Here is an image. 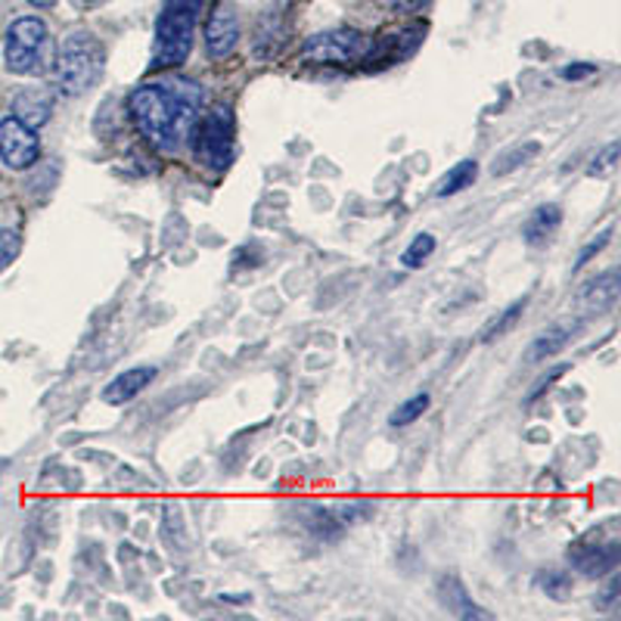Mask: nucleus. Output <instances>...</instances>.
I'll use <instances>...</instances> for the list:
<instances>
[{"label": "nucleus", "instance_id": "15", "mask_svg": "<svg viewBox=\"0 0 621 621\" xmlns=\"http://www.w3.org/2000/svg\"><path fill=\"white\" fill-rule=\"evenodd\" d=\"M476 177H479V162H476V159H464L460 165H454L450 172H445V177H442L438 187H435V196H438V199L457 196L460 190H466V187H472Z\"/></svg>", "mask_w": 621, "mask_h": 621}, {"label": "nucleus", "instance_id": "10", "mask_svg": "<svg viewBox=\"0 0 621 621\" xmlns=\"http://www.w3.org/2000/svg\"><path fill=\"white\" fill-rule=\"evenodd\" d=\"M155 373H159V370L150 367V364L118 373L116 379H113L109 386L103 388V401H106V405H113V408H118V405H128V401H131V398H137V395H140L143 388L153 386Z\"/></svg>", "mask_w": 621, "mask_h": 621}, {"label": "nucleus", "instance_id": "22", "mask_svg": "<svg viewBox=\"0 0 621 621\" xmlns=\"http://www.w3.org/2000/svg\"><path fill=\"white\" fill-rule=\"evenodd\" d=\"M538 584H541L553 600H565L569 590H572V584H569L563 572H553V569H550V572H541V575H538Z\"/></svg>", "mask_w": 621, "mask_h": 621}, {"label": "nucleus", "instance_id": "27", "mask_svg": "<svg viewBox=\"0 0 621 621\" xmlns=\"http://www.w3.org/2000/svg\"><path fill=\"white\" fill-rule=\"evenodd\" d=\"M398 3V10H405V13H417L420 7H426L429 0H395Z\"/></svg>", "mask_w": 621, "mask_h": 621}, {"label": "nucleus", "instance_id": "16", "mask_svg": "<svg viewBox=\"0 0 621 621\" xmlns=\"http://www.w3.org/2000/svg\"><path fill=\"white\" fill-rule=\"evenodd\" d=\"M616 292H619V268H612V271H606L602 277H597V280H590V283L584 286L582 298L587 305L602 310L606 305H612Z\"/></svg>", "mask_w": 621, "mask_h": 621}, {"label": "nucleus", "instance_id": "6", "mask_svg": "<svg viewBox=\"0 0 621 621\" xmlns=\"http://www.w3.org/2000/svg\"><path fill=\"white\" fill-rule=\"evenodd\" d=\"M367 54L370 40L358 28H330V32L310 35L302 44V59L317 62V66H351Z\"/></svg>", "mask_w": 621, "mask_h": 621}, {"label": "nucleus", "instance_id": "28", "mask_svg": "<svg viewBox=\"0 0 621 621\" xmlns=\"http://www.w3.org/2000/svg\"><path fill=\"white\" fill-rule=\"evenodd\" d=\"M35 10H50V7H57V0H28Z\"/></svg>", "mask_w": 621, "mask_h": 621}, {"label": "nucleus", "instance_id": "1", "mask_svg": "<svg viewBox=\"0 0 621 621\" xmlns=\"http://www.w3.org/2000/svg\"><path fill=\"white\" fill-rule=\"evenodd\" d=\"M199 103L202 94L194 81H162V84H143L137 87L128 106L137 128L159 150H177L187 137L194 134L199 121Z\"/></svg>", "mask_w": 621, "mask_h": 621}, {"label": "nucleus", "instance_id": "18", "mask_svg": "<svg viewBox=\"0 0 621 621\" xmlns=\"http://www.w3.org/2000/svg\"><path fill=\"white\" fill-rule=\"evenodd\" d=\"M432 253H435V236H432V233H420V236L410 239V246L405 249V255H401V265L410 268V271H417V268L426 265Z\"/></svg>", "mask_w": 621, "mask_h": 621}, {"label": "nucleus", "instance_id": "5", "mask_svg": "<svg viewBox=\"0 0 621 621\" xmlns=\"http://www.w3.org/2000/svg\"><path fill=\"white\" fill-rule=\"evenodd\" d=\"M190 140H194L196 159L206 168H214V172L231 168L233 150H236V118L231 106H214L202 121H196Z\"/></svg>", "mask_w": 621, "mask_h": 621}, {"label": "nucleus", "instance_id": "12", "mask_svg": "<svg viewBox=\"0 0 621 621\" xmlns=\"http://www.w3.org/2000/svg\"><path fill=\"white\" fill-rule=\"evenodd\" d=\"M578 320H563V324H553V327H547L541 336H535V342L525 349V361L528 364H535V361H543V358H553V354H560V351L572 342V336L578 332Z\"/></svg>", "mask_w": 621, "mask_h": 621}, {"label": "nucleus", "instance_id": "19", "mask_svg": "<svg viewBox=\"0 0 621 621\" xmlns=\"http://www.w3.org/2000/svg\"><path fill=\"white\" fill-rule=\"evenodd\" d=\"M429 410V395L426 391H420V395H413V398H408L401 408L395 410L391 417H388V423L395 429H401V426H410V423H417L423 413Z\"/></svg>", "mask_w": 621, "mask_h": 621}, {"label": "nucleus", "instance_id": "9", "mask_svg": "<svg viewBox=\"0 0 621 621\" xmlns=\"http://www.w3.org/2000/svg\"><path fill=\"white\" fill-rule=\"evenodd\" d=\"M572 569L584 578H602L619 565V547L616 543H578L572 550Z\"/></svg>", "mask_w": 621, "mask_h": 621}, {"label": "nucleus", "instance_id": "14", "mask_svg": "<svg viewBox=\"0 0 621 621\" xmlns=\"http://www.w3.org/2000/svg\"><path fill=\"white\" fill-rule=\"evenodd\" d=\"M438 600H442V606H445L450 616H460V619H485V612L469 600L464 582L454 578V575L442 578V584H438Z\"/></svg>", "mask_w": 621, "mask_h": 621}, {"label": "nucleus", "instance_id": "17", "mask_svg": "<svg viewBox=\"0 0 621 621\" xmlns=\"http://www.w3.org/2000/svg\"><path fill=\"white\" fill-rule=\"evenodd\" d=\"M541 153V143H535V140H528V143H519V147H513V150H506L494 159V165H491V175L501 177V175H509V172H516V168H523L525 162H531L535 155Z\"/></svg>", "mask_w": 621, "mask_h": 621}, {"label": "nucleus", "instance_id": "29", "mask_svg": "<svg viewBox=\"0 0 621 621\" xmlns=\"http://www.w3.org/2000/svg\"><path fill=\"white\" fill-rule=\"evenodd\" d=\"M75 3H97V0H75Z\"/></svg>", "mask_w": 621, "mask_h": 621}, {"label": "nucleus", "instance_id": "8", "mask_svg": "<svg viewBox=\"0 0 621 621\" xmlns=\"http://www.w3.org/2000/svg\"><path fill=\"white\" fill-rule=\"evenodd\" d=\"M236 40H239V20H236V10H233L227 0H221V3L212 10L209 25H206V47H209L212 57L224 59L236 50Z\"/></svg>", "mask_w": 621, "mask_h": 621}, {"label": "nucleus", "instance_id": "24", "mask_svg": "<svg viewBox=\"0 0 621 621\" xmlns=\"http://www.w3.org/2000/svg\"><path fill=\"white\" fill-rule=\"evenodd\" d=\"M616 159H619V143H612L609 150H602L600 159H597V165H590V175H606V172H612V168H616Z\"/></svg>", "mask_w": 621, "mask_h": 621}, {"label": "nucleus", "instance_id": "23", "mask_svg": "<svg viewBox=\"0 0 621 621\" xmlns=\"http://www.w3.org/2000/svg\"><path fill=\"white\" fill-rule=\"evenodd\" d=\"M609 243H612V227H606L602 233H597V236H594V239H590V243L584 246L582 253H578V258H575V271H582L584 265H587V261H590L594 255H600L602 249L609 246Z\"/></svg>", "mask_w": 621, "mask_h": 621}, {"label": "nucleus", "instance_id": "3", "mask_svg": "<svg viewBox=\"0 0 621 621\" xmlns=\"http://www.w3.org/2000/svg\"><path fill=\"white\" fill-rule=\"evenodd\" d=\"M57 87L66 97H78L94 87L103 75V47L91 32H75L62 40L57 62Z\"/></svg>", "mask_w": 621, "mask_h": 621}, {"label": "nucleus", "instance_id": "26", "mask_svg": "<svg viewBox=\"0 0 621 621\" xmlns=\"http://www.w3.org/2000/svg\"><path fill=\"white\" fill-rule=\"evenodd\" d=\"M616 600H619V582H612V587H606V590H602L600 597H597V609H606V602H609V606H616Z\"/></svg>", "mask_w": 621, "mask_h": 621}, {"label": "nucleus", "instance_id": "4", "mask_svg": "<svg viewBox=\"0 0 621 621\" xmlns=\"http://www.w3.org/2000/svg\"><path fill=\"white\" fill-rule=\"evenodd\" d=\"M202 0H165V10L155 25V69L180 66L194 50V32Z\"/></svg>", "mask_w": 621, "mask_h": 621}, {"label": "nucleus", "instance_id": "13", "mask_svg": "<svg viewBox=\"0 0 621 621\" xmlns=\"http://www.w3.org/2000/svg\"><path fill=\"white\" fill-rule=\"evenodd\" d=\"M560 224H563V209H560V206H553V202H547V206H541V209H535V214L525 221V227H523L525 243H531V246H543V243H550V236L560 231Z\"/></svg>", "mask_w": 621, "mask_h": 621}, {"label": "nucleus", "instance_id": "20", "mask_svg": "<svg viewBox=\"0 0 621 621\" xmlns=\"http://www.w3.org/2000/svg\"><path fill=\"white\" fill-rule=\"evenodd\" d=\"M525 305H528V298H519V302H513V305H509V308H506L504 314H501V317H497V320H494V324H491V327L482 332V342H494V339H501V336H504V332L509 330V327H513V324H516L519 317H523Z\"/></svg>", "mask_w": 621, "mask_h": 621}, {"label": "nucleus", "instance_id": "21", "mask_svg": "<svg viewBox=\"0 0 621 621\" xmlns=\"http://www.w3.org/2000/svg\"><path fill=\"white\" fill-rule=\"evenodd\" d=\"M22 239L20 233L10 231V227H0V273L7 271L16 258H20Z\"/></svg>", "mask_w": 621, "mask_h": 621}, {"label": "nucleus", "instance_id": "7", "mask_svg": "<svg viewBox=\"0 0 621 621\" xmlns=\"http://www.w3.org/2000/svg\"><path fill=\"white\" fill-rule=\"evenodd\" d=\"M0 159L10 168H32L40 159V140L35 128L22 125L20 118H3L0 121Z\"/></svg>", "mask_w": 621, "mask_h": 621}, {"label": "nucleus", "instance_id": "11", "mask_svg": "<svg viewBox=\"0 0 621 621\" xmlns=\"http://www.w3.org/2000/svg\"><path fill=\"white\" fill-rule=\"evenodd\" d=\"M50 113H54V94H47L44 87H28L13 99V118H20L22 125L35 131L50 121Z\"/></svg>", "mask_w": 621, "mask_h": 621}, {"label": "nucleus", "instance_id": "25", "mask_svg": "<svg viewBox=\"0 0 621 621\" xmlns=\"http://www.w3.org/2000/svg\"><path fill=\"white\" fill-rule=\"evenodd\" d=\"M594 72H597V66H590V62H587V66H584V62H578V66H569V69H563V72H560V75H563L565 81H575V78L594 75Z\"/></svg>", "mask_w": 621, "mask_h": 621}, {"label": "nucleus", "instance_id": "2", "mask_svg": "<svg viewBox=\"0 0 621 621\" xmlns=\"http://www.w3.org/2000/svg\"><path fill=\"white\" fill-rule=\"evenodd\" d=\"M7 69L13 75H47L57 62L50 28L38 16H22L7 32Z\"/></svg>", "mask_w": 621, "mask_h": 621}]
</instances>
